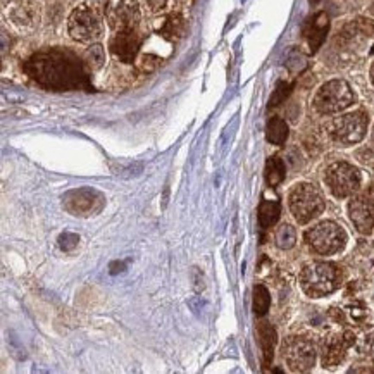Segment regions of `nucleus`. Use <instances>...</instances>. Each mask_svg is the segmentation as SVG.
I'll return each instance as SVG.
<instances>
[{
    "label": "nucleus",
    "mask_w": 374,
    "mask_h": 374,
    "mask_svg": "<svg viewBox=\"0 0 374 374\" xmlns=\"http://www.w3.org/2000/svg\"><path fill=\"white\" fill-rule=\"evenodd\" d=\"M26 71L42 87L52 90H73L88 85L83 62L67 51L35 53L26 62Z\"/></svg>",
    "instance_id": "f257e3e1"
},
{
    "label": "nucleus",
    "mask_w": 374,
    "mask_h": 374,
    "mask_svg": "<svg viewBox=\"0 0 374 374\" xmlns=\"http://www.w3.org/2000/svg\"><path fill=\"white\" fill-rule=\"evenodd\" d=\"M340 269L331 262H312L300 274V287L309 297H324L340 287Z\"/></svg>",
    "instance_id": "f03ea898"
},
{
    "label": "nucleus",
    "mask_w": 374,
    "mask_h": 374,
    "mask_svg": "<svg viewBox=\"0 0 374 374\" xmlns=\"http://www.w3.org/2000/svg\"><path fill=\"white\" fill-rule=\"evenodd\" d=\"M288 204L298 224H307L323 214L324 198L321 192L311 183H298L288 195Z\"/></svg>",
    "instance_id": "7ed1b4c3"
},
{
    "label": "nucleus",
    "mask_w": 374,
    "mask_h": 374,
    "mask_svg": "<svg viewBox=\"0 0 374 374\" xmlns=\"http://www.w3.org/2000/svg\"><path fill=\"white\" fill-rule=\"evenodd\" d=\"M67 31L80 44H94L99 40L102 35V19L97 9L90 3H81L73 9L67 19Z\"/></svg>",
    "instance_id": "20e7f679"
},
{
    "label": "nucleus",
    "mask_w": 374,
    "mask_h": 374,
    "mask_svg": "<svg viewBox=\"0 0 374 374\" xmlns=\"http://www.w3.org/2000/svg\"><path fill=\"white\" fill-rule=\"evenodd\" d=\"M355 102V94L343 80H331L319 88L312 105L319 114H337Z\"/></svg>",
    "instance_id": "39448f33"
},
{
    "label": "nucleus",
    "mask_w": 374,
    "mask_h": 374,
    "mask_svg": "<svg viewBox=\"0 0 374 374\" xmlns=\"http://www.w3.org/2000/svg\"><path fill=\"white\" fill-rule=\"evenodd\" d=\"M345 231L333 221H323L305 233V241L319 255H333L345 247Z\"/></svg>",
    "instance_id": "423d86ee"
},
{
    "label": "nucleus",
    "mask_w": 374,
    "mask_h": 374,
    "mask_svg": "<svg viewBox=\"0 0 374 374\" xmlns=\"http://www.w3.org/2000/svg\"><path fill=\"white\" fill-rule=\"evenodd\" d=\"M369 117L364 110H354V112L343 114L331 123L330 135L333 142L340 145L359 144L368 133Z\"/></svg>",
    "instance_id": "0eeeda50"
},
{
    "label": "nucleus",
    "mask_w": 374,
    "mask_h": 374,
    "mask_svg": "<svg viewBox=\"0 0 374 374\" xmlns=\"http://www.w3.org/2000/svg\"><path fill=\"white\" fill-rule=\"evenodd\" d=\"M328 188L338 198L354 195L361 187V173L348 162H333L324 174Z\"/></svg>",
    "instance_id": "6e6552de"
},
{
    "label": "nucleus",
    "mask_w": 374,
    "mask_h": 374,
    "mask_svg": "<svg viewBox=\"0 0 374 374\" xmlns=\"http://www.w3.org/2000/svg\"><path fill=\"white\" fill-rule=\"evenodd\" d=\"M283 357L294 373L311 371L316 364V347L307 338L291 337L284 341Z\"/></svg>",
    "instance_id": "1a4fd4ad"
},
{
    "label": "nucleus",
    "mask_w": 374,
    "mask_h": 374,
    "mask_svg": "<svg viewBox=\"0 0 374 374\" xmlns=\"http://www.w3.org/2000/svg\"><path fill=\"white\" fill-rule=\"evenodd\" d=\"M104 204V195L94 188H78V190L67 192L62 197L64 209L73 216L80 217H88L101 212Z\"/></svg>",
    "instance_id": "9d476101"
},
{
    "label": "nucleus",
    "mask_w": 374,
    "mask_h": 374,
    "mask_svg": "<svg viewBox=\"0 0 374 374\" xmlns=\"http://www.w3.org/2000/svg\"><path fill=\"white\" fill-rule=\"evenodd\" d=\"M104 16L114 31L137 28L140 23V6L137 0H104Z\"/></svg>",
    "instance_id": "9b49d317"
},
{
    "label": "nucleus",
    "mask_w": 374,
    "mask_h": 374,
    "mask_svg": "<svg viewBox=\"0 0 374 374\" xmlns=\"http://www.w3.org/2000/svg\"><path fill=\"white\" fill-rule=\"evenodd\" d=\"M142 35L137 28H124V30L114 31L112 38L109 42L110 53L121 62L131 64L137 57L138 51L142 47Z\"/></svg>",
    "instance_id": "f8f14e48"
},
{
    "label": "nucleus",
    "mask_w": 374,
    "mask_h": 374,
    "mask_svg": "<svg viewBox=\"0 0 374 374\" xmlns=\"http://www.w3.org/2000/svg\"><path fill=\"white\" fill-rule=\"evenodd\" d=\"M354 333L345 331L343 334H334V337L326 338L323 345V364L324 368H334L343 361L348 347L354 343Z\"/></svg>",
    "instance_id": "ddd939ff"
},
{
    "label": "nucleus",
    "mask_w": 374,
    "mask_h": 374,
    "mask_svg": "<svg viewBox=\"0 0 374 374\" xmlns=\"http://www.w3.org/2000/svg\"><path fill=\"white\" fill-rule=\"evenodd\" d=\"M348 214L357 231L369 235L374 228V201L366 197L352 198L348 204Z\"/></svg>",
    "instance_id": "4468645a"
},
{
    "label": "nucleus",
    "mask_w": 374,
    "mask_h": 374,
    "mask_svg": "<svg viewBox=\"0 0 374 374\" xmlns=\"http://www.w3.org/2000/svg\"><path fill=\"white\" fill-rule=\"evenodd\" d=\"M328 30H330V19H328L326 12L316 14L305 23L304 37L307 40L311 52H316L323 45V42L326 40Z\"/></svg>",
    "instance_id": "2eb2a0df"
},
{
    "label": "nucleus",
    "mask_w": 374,
    "mask_h": 374,
    "mask_svg": "<svg viewBox=\"0 0 374 374\" xmlns=\"http://www.w3.org/2000/svg\"><path fill=\"white\" fill-rule=\"evenodd\" d=\"M159 33L167 40H178L185 33V17L180 12H173L164 19Z\"/></svg>",
    "instance_id": "dca6fc26"
},
{
    "label": "nucleus",
    "mask_w": 374,
    "mask_h": 374,
    "mask_svg": "<svg viewBox=\"0 0 374 374\" xmlns=\"http://www.w3.org/2000/svg\"><path fill=\"white\" fill-rule=\"evenodd\" d=\"M266 138L273 145H283L288 138V124L281 117H271L266 128Z\"/></svg>",
    "instance_id": "f3484780"
},
{
    "label": "nucleus",
    "mask_w": 374,
    "mask_h": 374,
    "mask_svg": "<svg viewBox=\"0 0 374 374\" xmlns=\"http://www.w3.org/2000/svg\"><path fill=\"white\" fill-rule=\"evenodd\" d=\"M281 214V205L278 201H262L261 207H259V223L261 228H271L273 224H276V221L280 219Z\"/></svg>",
    "instance_id": "a211bd4d"
},
{
    "label": "nucleus",
    "mask_w": 374,
    "mask_h": 374,
    "mask_svg": "<svg viewBox=\"0 0 374 374\" xmlns=\"http://www.w3.org/2000/svg\"><path fill=\"white\" fill-rule=\"evenodd\" d=\"M287 176L284 162L280 158H269L266 162V181L269 187H278Z\"/></svg>",
    "instance_id": "6ab92c4d"
},
{
    "label": "nucleus",
    "mask_w": 374,
    "mask_h": 374,
    "mask_svg": "<svg viewBox=\"0 0 374 374\" xmlns=\"http://www.w3.org/2000/svg\"><path fill=\"white\" fill-rule=\"evenodd\" d=\"M259 337H261L259 340H261L262 352H264V361L266 364H269L274 354V345H276V331L267 323H262L259 326Z\"/></svg>",
    "instance_id": "aec40b11"
},
{
    "label": "nucleus",
    "mask_w": 374,
    "mask_h": 374,
    "mask_svg": "<svg viewBox=\"0 0 374 374\" xmlns=\"http://www.w3.org/2000/svg\"><path fill=\"white\" fill-rule=\"evenodd\" d=\"M274 240H276V245L281 248V250H288L295 245L297 241V231H295L294 226L290 224H283L276 230L274 233Z\"/></svg>",
    "instance_id": "412c9836"
},
{
    "label": "nucleus",
    "mask_w": 374,
    "mask_h": 374,
    "mask_svg": "<svg viewBox=\"0 0 374 374\" xmlns=\"http://www.w3.org/2000/svg\"><path fill=\"white\" fill-rule=\"evenodd\" d=\"M85 62L94 71L101 69L105 64V51L101 44H92L85 52Z\"/></svg>",
    "instance_id": "4be33fe9"
},
{
    "label": "nucleus",
    "mask_w": 374,
    "mask_h": 374,
    "mask_svg": "<svg viewBox=\"0 0 374 374\" xmlns=\"http://www.w3.org/2000/svg\"><path fill=\"white\" fill-rule=\"evenodd\" d=\"M271 305V295L264 284H255L254 288V312L257 316H264Z\"/></svg>",
    "instance_id": "5701e85b"
},
{
    "label": "nucleus",
    "mask_w": 374,
    "mask_h": 374,
    "mask_svg": "<svg viewBox=\"0 0 374 374\" xmlns=\"http://www.w3.org/2000/svg\"><path fill=\"white\" fill-rule=\"evenodd\" d=\"M12 19L17 26H30L35 21V12L30 6H17L12 10Z\"/></svg>",
    "instance_id": "b1692460"
},
{
    "label": "nucleus",
    "mask_w": 374,
    "mask_h": 374,
    "mask_svg": "<svg viewBox=\"0 0 374 374\" xmlns=\"http://www.w3.org/2000/svg\"><path fill=\"white\" fill-rule=\"evenodd\" d=\"M290 92H291V85L290 83H284V81L278 83L276 90H274L273 97H271V101H269V107H276V105L283 104L284 99H287L288 95H290Z\"/></svg>",
    "instance_id": "393cba45"
},
{
    "label": "nucleus",
    "mask_w": 374,
    "mask_h": 374,
    "mask_svg": "<svg viewBox=\"0 0 374 374\" xmlns=\"http://www.w3.org/2000/svg\"><path fill=\"white\" fill-rule=\"evenodd\" d=\"M78 241H80V237L74 233H64L59 237V247L62 248V250L69 252L73 250V248L78 247Z\"/></svg>",
    "instance_id": "a878e982"
},
{
    "label": "nucleus",
    "mask_w": 374,
    "mask_h": 374,
    "mask_svg": "<svg viewBox=\"0 0 374 374\" xmlns=\"http://www.w3.org/2000/svg\"><path fill=\"white\" fill-rule=\"evenodd\" d=\"M159 60L154 59L152 56H144L142 57V62H140V69L145 71V73H152V71L158 67Z\"/></svg>",
    "instance_id": "bb28decb"
},
{
    "label": "nucleus",
    "mask_w": 374,
    "mask_h": 374,
    "mask_svg": "<svg viewBox=\"0 0 374 374\" xmlns=\"http://www.w3.org/2000/svg\"><path fill=\"white\" fill-rule=\"evenodd\" d=\"M145 3H147L152 12H162L167 7V3H169V0H145Z\"/></svg>",
    "instance_id": "cd10ccee"
},
{
    "label": "nucleus",
    "mask_w": 374,
    "mask_h": 374,
    "mask_svg": "<svg viewBox=\"0 0 374 374\" xmlns=\"http://www.w3.org/2000/svg\"><path fill=\"white\" fill-rule=\"evenodd\" d=\"M369 74H371V81H373V85H374V62H373V66H371V73H369Z\"/></svg>",
    "instance_id": "c85d7f7f"
},
{
    "label": "nucleus",
    "mask_w": 374,
    "mask_h": 374,
    "mask_svg": "<svg viewBox=\"0 0 374 374\" xmlns=\"http://www.w3.org/2000/svg\"><path fill=\"white\" fill-rule=\"evenodd\" d=\"M371 195H373L371 198H373V201H374V187H373V190H371Z\"/></svg>",
    "instance_id": "c756f323"
},
{
    "label": "nucleus",
    "mask_w": 374,
    "mask_h": 374,
    "mask_svg": "<svg viewBox=\"0 0 374 374\" xmlns=\"http://www.w3.org/2000/svg\"><path fill=\"white\" fill-rule=\"evenodd\" d=\"M319 2V0H311V3H318Z\"/></svg>",
    "instance_id": "7c9ffc66"
},
{
    "label": "nucleus",
    "mask_w": 374,
    "mask_h": 374,
    "mask_svg": "<svg viewBox=\"0 0 374 374\" xmlns=\"http://www.w3.org/2000/svg\"><path fill=\"white\" fill-rule=\"evenodd\" d=\"M373 137H374V135H373Z\"/></svg>",
    "instance_id": "2f4dec72"
}]
</instances>
